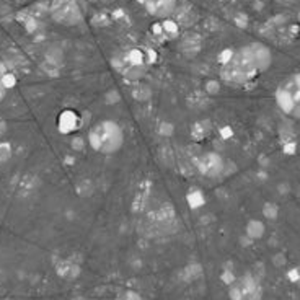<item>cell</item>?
I'll use <instances>...</instances> for the list:
<instances>
[{
    "label": "cell",
    "mask_w": 300,
    "mask_h": 300,
    "mask_svg": "<svg viewBox=\"0 0 300 300\" xmlns=\"http://www.w3.org/2000/svg\"><path fill=\"white\" fill-rule=\"evenodd\" d=\"M261 72V67L254 57V52L250 48L237 49L233 51L230 61L222 64L220 75L225 82L233 85H245L250 83L256 78V75Z\"/></svg>",
    "instance_id": "6da1fadb"
},
{
    "label": "cell",
    "mask_w": 300,
    "mask_h": 300,
    "mask_svg": "<svg viewBox=\"0 0 300 300\" xmlns=\"http://www.w3.org/2000/svg\"><path fill=\"white\" fill-rule=\"evenodd\" d=\"M88 142L96 152L114 154L121 148L124 142L122 130L114 121H101L90 130Z\"/></svg>",
    "instance_id": "7a4b0ae2"
},
{
    "label": "cell",
    "mask_w": 300,
    "mask_h": 300,
    "mask_svg": "<svg viewBox=\"0 0 300 300\" xmlns=\"http://www.w3.org/2000/svg\"><path fill=\"white\" fill-rule=\"evenodd\" d=\"M276 103L284 114L300 119V72L284 78L276 88Z\"/></svg>",
    "instance_id": "3957f363"
},
{
    "label": "cell",
    "mask_w": 300,
    "mask_h": 300,
    "mask_svg": "<svg viewBox=\"0 0 300 300\" xmlns=\"http://www.w3.org/2000/svg\"><path fill=\"white\" fill-rule=\"evenodd\" d=\"M230 300H263V285L253 274H243L228 287Z\"/></svg>",
    "instance_id": "277c9868"
},
{
    "label": "cell",
    "mask_w": 300,
    "mask_h": 300,
    "mask_svg": "<svg viewBox=\"0 0 300 300\" xmlns=\"http://www.w3.org/2000/svg\"><path fill=\"white\" fill-rule=\"evenodd\" d=\"M49 15L56 23L64 26H75L82 23L83 18L77 0H52L49 4Z\"/></svg>",
    "instance_id": "5b68a950"
},
{
    "label": "cell",
    "mask_w": 300,
    "mask_h": 300,
    "mask_svg": "<svg viewBox=\"0 0 300 300\" xmlns=\"http://www.w3.org/2000/svg\"><path fill=\"white\" fill-rule=\"evenodd\" d=\"M198 170L199 172L207 176V178H215V176H220L222 173L225 172V162L224 159L215 154V152H207L202 154L198 160Z\"/></svg>",
    "instance_id": "8992f818"
},
{
    "label": "cell",
    "mask_w": 300,
    "mask_h": 300,
    "mask_svg": "<svg viewBox=\"0 0 300 300\" xmlns=\"http://www.w3.org/2000/svg\"><path fill=\"white\" fill-rule=\"evenodd\" d=\"M147 12L157 18H167L175 13L176 0H147Z\"/></svg>",
    "instance_id": "52a82bcc"
},
{
    "label": "cell",
    "mask_w": 300,
    "mask_h": 300,
    "mask_svg": "<svg viewBox=\"0 0 300 300\" xmlns=\"http://www.w3.org/2000/svg\"><path fill=\"white\" fill-rule=\"evenodd\" d=\"M80 126V117L77 116L75 111L72 109H65L62 111L61 114H59V119H57V127L61 130L62 134H70L74 132V130Z\"/></svg>",
    "instance_id": "ba28073f"
},
{
    "label": "cell",
    "mask_w": 300,
    "mask_h": 300,
    "mask_svg": "<svg viewBox=\"0 0 300 300\" xmlns=\"http://www.w3.org/2000/svg\"><path fill=\"white\" fill-rule=\"evenodd\" d=\"M57 274L64 279H74L78 274V267L75 264L69 263V261H62L61 264H57Z\"/></svg>",
    "instance_id": "9c48e42d"
},
{
    "label": "cell",
    "mask_w": 300,
    "mask_h": 300,
    "mask_svg": "<svg viewBox=\"0 0 300 300\" xmlns=\"http://www.w3.org/2000/svg\"><path fill=\"white\" fill-rule=\"evenodd\" d=\"M264 235V224L259 220H251L246 225V237H250L251 240H258Z\"/></svg>",
    "instance_id": "30bf717a"
},
{
    "label": "cell",
    "mask_w": 300,
    "mask_h": 300,
    "mask_svg": "<svg viewBox=\"0 0 300 300\" xmlns=\"http://www.w3.org/2000/svg\"><path fill=\"white\" fill-rule=\"evenodd\" d=\"M181 46H183V49H185V51L194 54V52H198L199 46H201V38L198 35H188L185 39H183Z\"/></svg>",
    "instance_id": "8fae6325"
},
{
    "label": "cell",
    "mask_w": 300,
    "mask_h": 300,
    "mask_svg": "<svg viewBox=\"0 0 300 300\" xmlns=\"http://www.w3.org/2000/svg\"><path fill=\"white\" fill-rule=\"evenodd\" d=\"M36 188H38V180L35 178V176H25L23 181H22V186H20V193H22L23 196L30 194L33 191H36Z\"/></svg>",
    "instance_id": "7c38bea8"
},
{
    "label": "cell",
    "mask_w": 300,
    "mask_h": 300,
    "mask_svg": "<svg viewBox=\"0 0 300 300\" xmlns=\"http://www.w3.org/2000/svg\"><path fill=\"white\" fill-rule=\"evenodd\" d=\"M162 35L167 36V38H175L178 35V23L172 22V20H165L162 25Z\"/></svg>",
    "instance_id": "4fadbf2b"
},
{
    "label": "cell",
    "mask_w": 300,
    "mask_h": 300,
    "mask_svg": "<svg viewBox=\"0 0 300 300\" xmlns=\"http://www.w3.org/2000/svg\"><path fill=\"white\" fill-rule=\"evenodd\" d=\"M12 154H13V150H12V145L9 142H0V165L5 162H9L12 159Z\"/></svg>",
    "instance_id": "5bb4252c"
},
{
    "label": "cell",
    "mask_w": 300,
    "mask_h": 300,
    "mask_svg": "<svg viewBox=\"0 0 300 300\" xmlns=\"http://www.w3.org/2000/svg\"><path fill=\"white\" fill-rule=\"evenodd\" d=\"M263 214L266 219L274 220L279 215V207L276 204H272V202H266L264 207H263Z\"/></svg>",
    "instance_id": "9a60e30c"
},
{
    "label": "cell",
    "mask_w": 300,
    "mask_h": 300,
    "mask_svg": "<svg viewBox=\"0 0 300 300\" xmlns=\"http://www.w3.org/2000/svg\"><path fill=\"white\" fill-rule=\"evenodd\" d=\"M114 300H142V297H140L139 292L126 289V290H121L119 293H117Z\"/></svg>",
    "instance_id": "2e32d148"
},
{
    "label": "cell",
    "mask_w": 300,
    "mask_h": 300,
    "mask_svg": "<svg viewBox=\"0 0 300 300\" xmlns=\"http://www.w3.org/2000/svg\"><path fill=\"white\" fill-rule=\"evenodd\" d=\"M0 80H2L4 87L9 90V88H13L17 85V77L12 74V72H4L2 75H0Z\"/></svg>",
    "instance_id": "e0dca14e"
},
{
    "label": "cell",
    "mask_w": 300,
    "mask_h": 300,
    "mask_svg": "<svg viewBox=\"0 0 300 300\" xmlns=\"http://www.w3.org/2000/svg\"><path fill=\"white\" fill-rule=\"evenodd\" d=\"M287 277L292 284H300V266L292 267V269L287 271Z\"/></svg>",
    "instance_id": "ac0fdd59"
},
{
    "label": "cell",
    "mask_w": 300,
    "mask_h": 300,
    "mask_svg": "<svg viewBox=\"0 0 300 300\" xmlns=\"http://www.w3.org/2000/svg\"><path fill=\"white\" fill-rule=\"evenodd\" d=\"M282 147H284V154H287V155L295 154V142H293V140L284 142V143H282Z\"/></svg>",
    "instance_id": "d6986e66"
},
{
    "label": "cell",
    "mask_w": 300,
    "mask_h": 300,
    "mask_svg": "<svg viewBox=\"0 0 300 300\" xmlns=\"http://www.w3.org/2000/svg\"><path fill=\"white\" fill-rule=\"evenodd\" d=\"M272 263H274V266H276V267H282L285 264V256L282 253H279V254H276V256L272 258Z\"/></svg>",
    "instance_id": "ffe728a7"
},
{
    "label": "cell",
    "mask_w": 300,
    "mask_h": 300,
    "mask_svg": "<svg viewBox=\"0 0 300 300\" xmlns=\"http://www.w3.org/2000/svg\"><path fill=\"white\" fill-rule=\"evenodd\" d=\"M5 132H7V122L2 119V117H0V137H2Z\"/></svg>",
    "instance_id": "44dd1931"
},
{
    "label": "cell",
    "mask_w": 300,
    "mask_h": 300,
    "mask_svg": "<svg viewBox=\"0 0 300 300\" xmlns=\"http://www.w3.org/2000/svg\"><path fill=\"white\" fill-rule=\"evenodd\" d=\"M5 93H7V88L4 87V83L2 80H0V103L4 101V98H5Z\"/></svg>",
    "instance_id": "7402d4cb"
},
{
    "label": "cell",
    "mask_w": 300,
    "mask_h": 300,
    "mask_svg": "<svg viewBox=\"0 0 300 300\" xmlns=\"http://www.w3.org/2000/svg\"><path fill=\"white\" fill-rule=\"evenodd\" d=\"M222 134L225 135L224 139H227L228 135H232V129H230V127H224V130H222Z\"/></svg>",
    "instance_id": "603a6c76"
},
{
    "label": "cell",
    "mask_w": 300,
    "mask_h": 300,
    "mask_svg": "<svg viewBox=\"0 0 300 300\" xmlns=\"http://www.w3.org/2000/svg\"><path fill=\"white\" fill-rule=\"evenodd\" d=\"M282 2H293V0H282Z\"/></svg>",
    "instance_id": "cb8c5ba5"
}]
</instances>
